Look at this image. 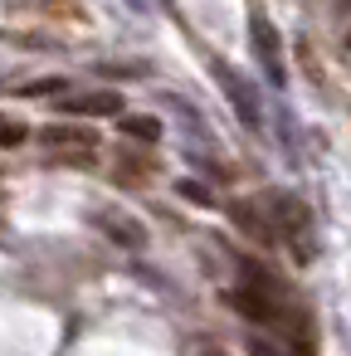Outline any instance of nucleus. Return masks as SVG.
<instances>
[{"mask_svg":"<svg viewBox=\"0 0 351 356\" xmlns=\"http://www.w3.org/2000/svg\"><path fill=\"white\" fill-rule=\"evenodd\" d=\"M263 205H268L263 220H268V229H273V244L288 239L293 254H297V264H307V259H312V215H307V205L293 200V195H283V191H268Z\"/></svg>","mask_w":351,"mask_h":356,"instance_id":"1","label":"nucleus"},{"mask_svg":"<svg viewBox=\"0 0 351 356\" xmlns=\"http://www.w3.org/2000/svg\"><path fill=\"white\" fill-rule=\"evenodd\" d=\"M229 307L244 312L249 322H278L283 317V298H278V278L263 273L259 264H244V278L239 288L229 293Z\"/></svg>","mask_w":351,"mask_h":356,"instance_id":"2","label":"nucleus"},{"mask_svg":"<svg viewBox=\"0 0 351 356\" xmlns=\"http://www.w3.org/2000/svg\"><path fill=\"white\" fill-rule=\"evenodd\" d=\"M215 79H220V88H225V98H229V108L239 113V122L249 127V132H259L263 127V103H259V93H254V83H244L229 64H220L215 59Z\"/></svg>","mask_w":351,"mask_h":356,"instance_id":"3","label":"nucleus"},{"mask_svg":"<svg viewBox=\"0 0 351 356\" xmlns=\"http://www.w3.org/2000/svg\"><path fill=\"white\" fill-rule=\"evenodd\" d=\"M249 35H254V54H259V64H263V79L273 83V88H283V49H278V30L263 20V15H254L249 20Z\"/></svg>","mask_w":351,"mask_h":356,"instance_id":"4","label":"nucleus"},{"mask_svg":"<svg viewBox=\"0 0 351 356\" xmlns=\"http://www.w3.org/2000/svg\"><path fill=\"white\" fill-rule=\"evenodd\" d=\"M64 113H74V118H117V113H122V93H113V88L69 93V98H64Z\"/></svg>","mask_w":351,"mask_h":356,"instance_id":"5","label":"nucleus"},{"mask_svg":"<svg viewBox=\"0 0 351 356\" xmlns=\"http://www.w3.org/2000/svg\"><path fill=\"white\" fill-rule=\"evenodd\" d=\"M40 142H44L49 152H93V147H98V132H88V127H69V122H54V127L40 132Z\"/></svg>","mask_w":351,"mask_h":356,"instance_id":"6","label":"nucleus"},{"mask_svg":"<svg viewBox=\"0 0 351 356\" xmlns=\"http://www.w3.org/2000/svg\"><path fill=\"white\" fill-rule=\"evenodd\" d=\"M93 220H98V229H103V234H113L122 249H147V229H142L132 215H108V210H98Z\"/></svg>","mask_w":351,"mask_h":356,"instance_id":"7","label":"nucleus"},{"mask_svg":"<svg viewBox=\"0 0 351 356\" xmlns=\"http://www.w3.org/2000/svg\"><path fill=\"white\" fill-rule=\"evenodd\" d=\"M229 215H234V225H239L254 244H273V229H268V220H263L259 205H244V200H239V205H229Z\"/></svg>","mask_w":351,"mask_h":356,"instance_id":"8","label":"nucleus"},{"mask_svg":"<svg viewBox=\"0 0 351 356\" xmlns=\"http://www.w3.org/2000/svg\"><path fill=\"white\" fill-rule=\"evenodd\" d=\"M117 127H122L127 137H137V142H156V137H161V122L147 118V113H117Z\"/></svg>","mask_w":351,"mask_h":356,"instance_id":"9","label":"nucleus"},{"mask_svg":"<svg viewBox=\"0 0 351 356\" xmlns=\"http://www.w3.org/2000/svg\"><path fill=\"white\" fill-rule=\"evenodd\" d=\"M30 137V127L25 122H15V118H0V152H6V147H20Z\"/></svg>","mask_w":351,"mask_h":356,"instance_id":"10","label":"nucleus"},{"mask_svg":"<svg viewBox=\"0 0 351 356\" xmlns=\"http://www.w3.org/2000/svg\"><path fill=\"white\" fill-rule=\"evenodd\" d=\"M181 195H186V200H195V205H210V191H205V186H195V181H181Z\"/></svg>","mask_w":351,"mask_h":356,"instance_id":"11","label":"nucleus"},{"mask_svg":"<svg viewBox=\"0 0 351 356\" xmlns=\"http://www.w3.org/2000/svg\"><path fill=\"white\" fill-rule=\"evenodd\" d=\"M351 10V0H336V15H346Z\"/></svg>","mask_w":351,"mask_h":356,"instance_id":"12","label":"nucleus"},{"mask_svg":"<svg viewBox=\"0 0 351 356\" xmlns=\"http://www.w3.org/2000/svg\"><path fill=\"white\" fill-rule=\"evenodd\" d=\"M346 49H351V30H346Z\"/></svg>","mask_w":351,"mask_h":356,"instance_id":"13","label":"nucleus"},{"mask_svg":"<svg viewBox=\"0 0 351 356\" xmlns=\"http://www.w3.org/2000/svg\"><path fill=\"white\" fill-rule=\"evenodd\" d=\"M210 356H220V351H210Z\"/></svg>","mask_w":351,"mask_h":356,"instance_id":"14","label":"nucleus"}]
</instances>
